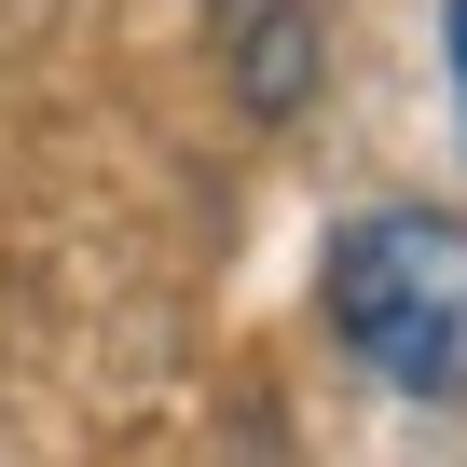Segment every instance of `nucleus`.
<instances>
[{
    "instance_id": "nucleus-1",
    "label": "nucleus",
    "mask_w": 467,
    "mask_h": 467,
    "mask_svg": "<svg viewBox=\"0 0 467 467\" xmlns=\"http://www.w3.org/2000/svg\"><path fill=\"white\" fill-rule=\"evenodd\" d=\"M344 358L399 399H467V220L453 206H371L330 234L317 275Z\"/></svg>"
},
{
    "instance_id": "nucleus-2",
    "label": "nucleus",
    "mask_w": 467,
    "mask_h": 467,
    "mask_svg": "<svg viewBox=\"0 0 467 467\" xmlns=\"http://www.w3.org/2000/svg\"><path fill=\"white\" fill-rule=\"evenodd\" d=\"M220 56H234V97H248L262 124H289L317 97V69H330L317 0H220Z\"/></svg>"
},
{
    "instance_id": "nucleus-3",
    "label": "nucleus",
    "mask_w": 467,
    "mask_h": 467,
    "mask_svg": "<svg viewBox=\"0 0 467 467\" xmlns=\"http://www.w3.org/2000/svg\"><path fill=\"white\" fill-rule=\"evenodd\" d=\"M440 42H453V97H467V0H440Z\"/></svg>"
}]
</instances>
